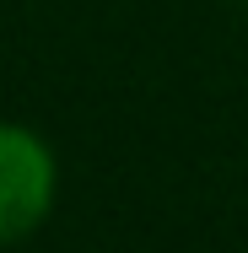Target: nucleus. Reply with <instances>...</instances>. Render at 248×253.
<instances>
[{
  "instance_id": "f257e3e1",
  "label": "nucleus",
  "mask_w": 248,
  "mask_h": 253,
  "mask_svg": "<svg viewBox=\"0 0 248 253\" xmlns=\"http://www.w3.org/2000/svg\"><path fill=\"white\" fill-rule=\"evenodd\" d=\"M54 200V156L33 129L0 124V243L27 237Z\"/></svg>"
}]
</instances>
